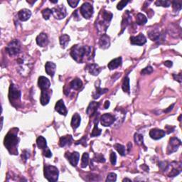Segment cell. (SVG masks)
<instances>
[{
	"instance_id": "6",
	"label": "cell",
	"mask_w": 182,
	"mask_h": 182,
	"mask_svg": "<svg viewBox=\"0 0 182 182\" xmlns=\"http://www.w3.org/2000/svg\"><path fill=\"white\" fill-rule=\"evenodd\" d=\"M52 14L56 19H62L67 15L66 8L63 4L59 5L52 9Z\"/></svg>"
},
{
	"instance_id": "34",
	"label": "cell",
	"mask_w": 182,
	"mask_h": 182,
	"mask_svg": "<svg viewBox=\"0 0 182 182\" xmlns=\"http://www.w3.org/2000/svg\"><path fill=\"white\" fill-rule=\"evenodd\" d=\"M114 147H115V149L117 150L121 156L125 155V153H126V149H125V146L122 145V144H115V145H114Z\"/></svg>"
},
{
	"instance_id": "37",
	"label": "cell",
	"mask_w": 182,
	"mask_h": 182,
	"mask_svg": "<svg viewBox=\"0 0 182 182\" xmlns=\"http://www.w3.org/2000/svg\"><path fill=\"white\" fill-rule=\"evenodd\" d=\"M101 129H100L98 128V127H97V123H95V125H94V128H93V131H92L91 134V137H97L99 136V135H100L101 134Z\"/></svg>"
},
{
	"instance_id": "18",
	"label": "cell",
	"mask_w": 182,
	"mask_h": 182,
	"mask_svg": "<svg viewBox=\"0 0 182 182\" xmlns=\"http://www.w3.org/2000/svg\"><path fill=\"white\" fill-rule=\"evenodd\" d=\"M56 69V65L53 62L48 61L45 65V71H46V74L51 77H53L54 74H55Z\"/></svg>"
},
{
	"instance_id": "10",
	"label": "cell",
	"mask_w": 182,
	"mask_h": 182,
	"mask_svg": "<svg viewBox=\"0 0 182 182\" xmlns=\"http://www.w3.org/2000/svg\"><path fill=\"white\" fill-rule=\"evenodd\" d=\"M65 156L68 159V160L69 161L70 164L72 165L73 166H77L78 162H79V159H80L79 153L77 152H74L72 153L66 152Z\"/></svg>"
},
{
	"instance_id": "48",
	"label": "cell",
	"mask_w": 182,
	"mask_h": 182,
	"mask_svg": "<svg viewBox=\"0 0 182 182\" xmlns=\"http://www.w3.org/2000/svg\"><path fill=\"white\" fill-rule=\"evenodd\" d=\"M169 165L167 162H161L159 163V167L161 169L162 171H166L168 169Z\"/></svg>"
},
{
	"instance_id": "49",
	"label": "cell",
	"mask_w": 182,
	"mask_h": 182,
	"mask_svg": "<svg viewBox=\"0 0 182 182\" xmlns=\"http://www.w3.org/2000/svg\"><path fill=\"white\" fill-rule=\"evenodd\" d=\"M95 160L97 161V162H101V163H104L105 162V159L104 158V157L100 154H97V155H95Z\"/></svg>"
},
{
	"instance_id": "28",
	"label": "cell",
	"mask_w": 182,
	"mask_h": 182,
	"mask_svg": "<svg viewBox=\"0 0 182 182\" xmlns=\"http://www.w3.org/2000/svg\"><path fill=\"white\" fill-rule=\"evenodd\" d=\"M60 44H61V47L63 48H65L70 42V36L67 34H63L60 36L59 38Z\"/></svg>"
},
{
	"instance_id": "33",
	"label": "cell",
	"mask_w": 182,
	"mask_h": 182,
	"mask_svg": "<svg viewBox=\"0 0 182 182\" xmlns=\"http://www.w3.org/2000/svg\"><path fill=\"white\" fill-rule=\"evenodd\" d=\"M122 88H123V91L125 93H129V91H130V86H129V78L128 77H125L124 78L123 85H122Z\"/></svg>"
},
{
	"instance_id": "54",
	"label": "cell",
	"mask_w": 182,
	"mask_h": 182,
	"mask_svg": "<svg viewBox=\"0 0 182 182\" xmlns=\"http://www.w3.org/2000/svg\"><path fill=\"white\" fill-rule=\"evenodd\" d=\"M174 106V104H172V105H171L170 107H169V108H168V109H166V110H165L164 112H169V111H171V110H173Z\"/></svg>"
},
{
	"instance_id": "39",
	"label": "cell",
	"mask_w": 182,
	"mask_h": 182,
	"mask_svg": "<svg viewBox=\"0 0 182 182\" xmlns=\"http://www.w3.org/2000/svg\"><path fill=\"white\" fill-rule=\"evenodd\" d=\"M134 141L137 144L141 145V144H143V135L139 134V133H136L134 134Z\"/></svg>"
},
{
	"instance_id": "44",
	"label": "cell",
	"mask_w": 182,
	"mask_h": 182,
	"mask_svg": "<svg viewBox=\"0 0 182 182\" xmlns=\"http://www.w3.org/2000/svg\"><path fill=\"white\" fill-rule=\"evenodd\" d=\"M129 3V1H120L117 5V9L118 10H122L124 7H126V5Z\"/></svg>"
},
{
	"instance_id": "45",
	"label": "cell",
	"mask_w": 182,
	"mask_h": 182,
	"mask_svg": "<svg viewBox=\"0 0 182 182\" xmlns=\"http://www.w3.org/2000/svg\"><path fill=\"white\" fill-rule=\"evenodd\" d=\"M110 159V162H111V164L112 165L116 164V161H117V155H116V154L114 152H111Z\"/></svg>"
},
{
	"instance_id": "42",
	"label": "cell",
	"mask_w": 182,
	"mask_h": 182,
	"mask_svg": "<svg viewBox=\"0 0 182 182\" xmlns=\"http://www.w3.org/2000/svg\"><path fill=\"white\" fill-rule=\"evenodd\" d=\"M153 72V68L152 67L150 66V65H148L147 67H146L145 68H144L143 70L141 71L142 75H147L150 74Z\"/></svg>"
},
{
	"instance_id": "4",
	"label": "cell",
	"mask_w": 182,
	"mask_h": 182,
	"mask_svg": "<svg viewBox=\"0 0 182 182\" xmlns=\"http://www.w3.org/2000/svg\"><path fill=\"white\" fill-rule=\"evenodd\" d=\"M20 98L21 91L16 85L14 84H11L9 91V99L11 103H12L13 105H14V104L19 103Z\"/></svg>"
},
{
	"instance_id": "51",
	"label": "cell",
	"mask_w": 182,
	"mask_h": 182,
	"mask_svg": "<svg viewBox=\"0 0 182 182\" xmlns=\"http://www.w3.org/2000/svg\"><path fill=\"white\" fill-rule=\"evenodd\" d=\"M173 77H174V80H177L178 82H179L180 83H181V74H179V75H176V76L175 74H174Z\"/></svg>"
},
{
	"instance_id": "35",
	"label": "cell",
	"mask_w": 182,
	"mask_h": 182,
	"mask_svg": "<svg viewBox=\"0 0 182 182\" xmlns=\"http://www.w3.org/2000/svg\"><path fill=\"white\" fill-rule=\"evenodd\" d=\"M88 161H89V155L88 153L85 152L82 156L81 159V167L85 168L88 164Z\"/></svg>"
},
{
	"instance_id": "46",
	"label": "cell",
	"mask_w": 182,
	"mask_h": 182,
	"mask_svg": "<svg viewBox=\"0 0 182 182\" xmlns=\"http://www.w3.org/2000/svg\"><path fill=\"white\" fill-rule=\"evenodd\" d=\"M43 154H44V155L46 157H48V158H50V157H51L52 156V153L51 152V150L48 149V148L46 147L45 149H43Z\"/></svg>"
},
{
	"instance_id": "2",
	"label": "cell",
	"mask_w": 182,
	"mask_h": 182,
	"mask_svg": "<svg viewBox=\"0 0 182 182\" xmlns=\"http://www.w3.org/2000/svg\"><path fill=\"white\" fill-rule=\"evenodd\" d=\"M91 53V48L84 45H76L71 50V56L78 63H82L85 56Z\"/></svg>"
},
{
	"instance_id": "50",
	"label": "cell",
	"mask_w": 182,
	"mask_h": 182,
	"mask_svg": "<svg viewBox=\"0 0 182 182\" xmlns=\"http://www.w3.org/2000/svg\"><path fill=\"white\" fill-rule=\"evenodd\" d=\"M29 157V152L27 151V150H24L23 152H22V158L24 162H26V161L27 160L28 158Z\"/></svg>"
},
{
	"instance_id": "12",
	"label": "cell",
	"mask_w": 182,
	"mask_h": 182,
	"mask_svg": "<svg viewBox=\"0 0 182 182\" xmlns=\"http://www.w3.org/2000/svg\"><path fill=\"white\" fill-rule=\"evenodd\" d=\"M165 134H166L165 131L162 130V129H157V128L151 129L149 132L150 137L155 140H159V139H162V137H164L165 136Z\"/></svg>"
},
{
	"instance_id": "25",
	"label": "cell",
	"mask_w": 182,
	"mask_h": 182,
	"mask_svg": "<svg viewBox=\"0 0 182 182\" xmlns=\"http://www.w3.org/2000/svg\"><path fill=\"white\" fill-rule=\"evenodd\" d=\"M80 121H81V118H80L79 114H74V115L72 117V120H71V127L74 129H77L80 126Z\"/></svg>"
},
{
	"instance_id": "14",
	"label": "cell",
	"mask_w": 182,
	"mask_h": 182,
	"mask_svg": "<svg viewBox=\"0 0 182 182\" xmlns=\"http://www.w3.org/2000/svg\"><path fill=\"white\" fill-rule=\"evenodd\" d=\"M55 110L56 112H59L60 115L64 116L67 115V112H68L67 109L63 100H59L57 103H56L55 106Z\"/></svg>"
},
{
	"instance_id": "40",
	"label": "cell",
	"mask_w": 182,
	"mask_h": 182,
	"mask_svg": "<svg viewBox=\"0 0 182 182\" xmlns=\"http://www.w3.org/2000/svg\"><path fill=\"white\" fill-rule=\"evenodd\" d=\"M173 5V8L175 11H179L182 8V1H173L172 2Z\"/></svg>"
},
{
	"instance_id": "43",
	"label": "cell",
	"mask_w": 182,
	"mask_h": 182,
	"mask_svg": "<svg viewBox=\"0 0 182 182\" xmlns=\"http://www.w3.org/2000/svg\"><path fill=\"white\" fill-rule=\"evenodd\" d=\"M180 173H181V169H173L172 172H171V173L169 174V177H175V176L179 175Z\"/></svg>"
},
{
	"instance_id": "19",
	"label": "cell",
	"mask_w": 182,
	"mask_h": 182,
	"mask_svg": "<svg viewBox=\"0 0 182 182\" xmlns=\"http://www.w3.org/2000/svg\"><path fill=\"white\" fill-rule=\"evenodd\" d=\"M99 107V103L97 102H91L88 105L86 112H87L88 115L93 117V115L96 113L97 108Z\"/></svg>"
},
{
	"instance_id": "23",
	"label": "cell",
	"mask_w": 182,
	"mask_h": 182,
	"mask_svg": "<svg viewBox=\"0 0 182 182\" xmlns=\"http://www.w3.org/2000/svg\"><path fill=\"white\" fill-rule=\"evenodd\" d=\"M122 65V58L118 57L117 59L112 60L110 63H108V67L110 70H114V69L117 68Z\"/></svg>"
},
{
	"instance_id": "11",
	"label": "cell",
	"mask_w": 182,
	"mask_h": 182,
	"mask_svg": "<svg viewBox=\"0 0 182 182\" xmlns=\"http://www.w3.org/2000/svg\"><path fill=\"white\" fill-rule=\"evenodd\" d=\"M147 42V39L143 33H140L137 36L130 37V43L132 45H137V46H142Z\"/></svg>"
},
{
	"instance_id": "5",
	"label": "cell",
	"mask_w": 182,
	"mask_h": 182,
	"mask_svg": "<svg viewBox=\"0 0 182 182\" xmlns=\"http://www.w3.org/2000/svg\"><path fill=\"white\" fill-rule=\"evenodd\" d=\"M6 51L9 55L11 56L18 55L21 52L20 42L18 40H16V39L12 41L7 46Z\"/></svg>"
},
{
	"instance_id": "41",
	"label": "cell",
	"mask_w": 182,
	"mask_h": 182,
	"mask_svg": "<svg viewBox=\"0 0 182 182\" xmlns=\"http://www.w3.org/2000/svg\"><path fill=\"white\" fill-rule=\"evenodd\" d=\"M117 180V174L115 173H110L108 174V176H107L106 181L107 182H113L116 181Z\"/></svg>"
},
{
	"instance_id": "36",
	"label": "cell",
	"mask_w": 182,
	"mask_h": 182,
	"mask_svg": "<svg viewBox=\"0 0 182 182\" xmlns=\"http://www.w3.org/2000/svg\"><path fill=\"white\" fill-rule=\"evenodd\" d=\"M171 3L169 1H164V0H158V1H155V5L157 7H169L170 6Z\"/></svg>"
},
{
	"instance_id": "20",
	"label": "cell",
	"mask_w": 182,
	"mask_h": 182,
	"mask_svg": "<svg viewBox=\"0 0 182 182\" xmlns=\"http://www.w3.org/2000/svg\"><path fill=\"white\" fill-rule=\"evenodd\" d=\"M86 70H88V72L93 76H97L100 73L101 68L99 67L98 65L92 63V64L88 65L86 66Z\"/></svg>"
},
{
	"instance_id": "17",
	"label": "cell",
	"mask_w": 182,
	"mask_h": 182,
	"mask_svg": "<svg viewBox=\"0 0 182 182\" xmlns=\"http://www.w3.org/2000/svg\"><path fill=\"white\" fill-rule=\"evenodd\" d=\"M31 11L27 9H21L19 12H18V17L22 22H26L31 17Z\"/></svg>"
},
{
	"instance_id": "29",
	"label": "cell",
	"mask_w": 182,
	"mask_h": 182,
	"mask_svg": "<svg viewBox=\"0 0 182 182\" xmlns=\"http://www.w3.org/2000/svg\"><path fill=\"white\" fill-rule=\"evenodd\" d=\"M101 14H102V19L104 24H109V22H110L112 19V13L108 12V11H102Z\"/></svg>"
},
{
	"instance_id": "57",
	"label": "cell",
	"mask_w": 182,
	"mask_h": 182,
	"mask_svg": "<svg viewBox=\"0 0 182 182\" xmlns=\"http://www.w3.org/2000/svg\"><path fill=\"white\" fill-rule=\"evenodd\" d=\"M50 1L51 3H58V1H51V0Z\"/></svg>"
},
{
	"instance_id": "56",
	"label": "cell",
	"mask_w": 182,
	"mask_h": 182,
	"mask_svg": "<svg viewBox=\"0 0 182 182\" xmlns=\"http://www.w3.org/2000/svg\"><path fill=\"white\" fill-rule=\"evenodd\" d=\"M123 181H132V180L129 179H127V178H125V179H123Z\"/></svg>"
},
{
	"instance_id": "53",
	"label": "cell",
	"mask_w": 182,
	"mask_h": 182,
	"mask_svg": "<svg viewBox=\"0 0 182 182\" xmlns=\"http://www.w3.org/2000/svg\"><path fill=\"white\" fill-rule=\"evenodd\" d=\"M164 65H166V67L170 68V67L172 66V65H173V63H172V62L171 61H166L164 63Z\"/></svg>"
},
{
	"instance_id": "8",
	"label": "cell",
	"mask_w": 182,
	"mask_h": 182,
	"mask_svg": "<svg viewBox=\"0 0 182 182\" xmlns=\"http://www.w3.org/2000/svg\"><path fill=\"white\" fill-rule=\"evenodd\" d=\"M181 140H179L176 137H172L170 138L169 142L168 147H167V154L170 155V154L175 152L176 150L178 149V148L179 147V146L181 145Z\"/></svg>"
},
{
	"instance_id": "30",
	"label": "cell",
	"mask_w": 182,
	"mask_h": 182,
	"mask_svg": "<svg viewBox=\"0 0 182 182\" xmlns=\"http://www.w3.org/2000/svg\"><path fill=\"white\" fill-rule=\"evenodd\" d=\"M36 144L39 149H44L46 147H47V142H46V140L42 136L39 137L37 138Z\"/></svg>"
},
{
	"instance_id": "16",
	"label": "cell",
	"mask_w": 182,
	"mask_h": 182,
	"mask_svg": "<svg viewBox=\"0 0 182 182\" xmlns=\"http://www.w3.org/2000/svg\"><path fill=\"white\" fill-rule=\"evenodd\" d=\"M36 41L37 44L39 45L41 47H44L46 45L48 44V36L45 33H41L40 34L38 35V36L36 37Z\"/></svg>"
},
{
	"instance_id": "21",
	"label": "cell",
	"mask_w": 182,
	"mask_h": 182,
	"mask_svg": "<svg viewBox=\"0 0 182 182\" xmlns=\"http://www.w3.org/2000/svg\"><path fill=\"white\" fill-rule=\"evenodd\" d=\"M51 99V93H48L47 91H41V94L40 97V102L42 105H46L49 103Z\"/></svg>"
},
{
	"instance_id": "22",
	"label": "cell",
	"mask_w": 182,
	"mask_h": 182,
	"mask_svg": "<svg viewBox=\"0 0 182 182\" xmlns=\"http://www.w3.org/2000/svg\"><path fill=\"white\" fill-rule=\"evenodd\" d=\"M73 141V138L71 135H66V136H63L61 137L59 141V145L60 147H65V146L68 145L70 146L71 143H72Z\"/></svg>"
},
{
	"instance_id": "32",
	"label": "cell",
	"mask_w": 182,
	"mask_h": 182,
	"mask_svg": "<svg viewBox=\"0 0 182 182\" xmlns=\"http://www.w3.org/2000/svg\"><path fill=\"white\" fill-rule=\"evenodd\" d=\"M125 17H123V22H122V29H125V28L127 27V26L128 25V24L130 23L131 20H132V19H131L130 15H129V13L128 11H127L126 13L125 14Z\"/></svg>"
},
{
	"instance_id": "7",
	"label": "cell",
	"mask_w": 182,
	"mask_h": 182,
	"mask_svg": "<svg viewBox=\"0 0 182 182\" xmlns=\"http://www.w3.org/2000/svg\"><path fill=\"white\" fill-rule=\"evenodd\" d=\"M93 12H94V9H93V6L88 2L84 3L80 7V13H81L82 16L86 19L91 18L93 16Z\"/></svg>"
},
{
	"instance_id": "9",
	"label": "cell",
	"mask_w": 182,
	"mask_h": 182,
	"mask_svg": "<svg viewBox=\"0 0 182 182\" xmlns=\"http://www.w3.org/2000/svg\"><path fill=\"white\" fill-rule=\"evenodd\" d=\"M115 121V117L110 113H105L100 117L101 125L105 127H109L114 123Z\"/></svg>"
},
{
	"instance_id": "27",
	"label": "cell",
	"mask_w": 182,
	"mask_h": 182,
	"mask_svg": "<svg viewBox=\"0 0 182 182\" xmlns=\"http://www.w3.org/2000/svg\"><path fill=\"white\" fill-rule=\"evenodd\" d=\"M95 87H96V91L93 94V97L94 99L99 98L100 95L105 94V93H106L108 91V89H107V88H101L99 85H96Z\"/></svg>"
},
{
	"instance_id": "31",
	"label": "cell",
	"mask_w": 182,
	"mask_h": 182,
	"mask_svg": "<svg viewBox=\"0 0 182 182\" xmlns=\"http://www.w3.org/2000/svg\"><path fill=\"white\" fill-rule=\"evenodd\" d=\"M147 22V19L144 14L139 13L136 16V23L138 25H144Z\"/></svg>"
},
{
	"instance_id": "3",
	"label": "cell",
	"mask_w": 182,
	"mask_h": 182,
	"mask_svg": "<svg viewBox=\"0 0 182 182\" xmlns=\"http://www.w3.org/2000/svg\"><path fill=\"white\" fill-rule=\"evenodd\" d=\"M59 169L51 165H45L44 176L48 181H56L59 179Z\"/></svg>"
},
{
	"instance_id": "13",
	"label": "cell",
	"mask_w": 182,
	"mask_h": 182,
	"mask_svg": "<svg viewBox=\"0 0 182 182\" xmlns=\"http://www.w3.org/2000/svg\"><path fill=\"white\" fill-rule=\"evenodd\" d=\"M38 85L41 91H47L49 89L51 82L47 78L44 76H40L39 78Z\"/></svg>"
},
{
	"instance_id": "38",
	"label": "cell",
	"mask_w": 182,
	"mask_h": 182,
	"mask_svg": "<svg viewBox=\"0 0 182 182\" xmlns=\"http://www.w3.org/2000/svg\"><path fill=\"white\" fill-rule=\"evenodd\" d=\"M42 16L43 17H44V19L46 20H48L49 19L51 15L52 14V9H44V10L42 11Z\"/></svg>"
},
{
	"instance_id": "26",
	"label": "cell",
	"mask_w": 182,
	"mask_h": 182,
	"mask_svg": "<svg viewBox=\"0 0 182 182\" xmlns=\"http://www.w3.org/2000/svg\"><path fill=\"white\" fill-rule=\"evenodd\" d=\"M70 87L75 91H78L82 87V82L79 78H76L70 82Z\"/></svg>"
},
{
	"instance_id": "55",
	"label": "cell",
	"mask_w": 182,
	"mask_h": 182,
	"mask_svg": "<svg viewBox=\"0 0 182 182\" xmlns=\"http://www.w3.org/2000/svg\"><path fill=\"white\" fill-rule=\"evenodd\" d=\"M109 107H110V102L108 100H106L105 103L104 104V108L105 109H108Z\"/></svg>"
},
{
	"instance_id": "15",
	"label": "cell",
	"mask_w": 182,
	"mask_h": 182,
	"mask_svg": "<svg viewBox=\"0 0 182 182\" xmlns=\"http://www.w3.org/2000/svg\"><path fill=\"white\" fill-rule=\"evenodd\" d=\"M110 38L107 34H103L99 41V46L102 49H107L110 47Z\"/></svg>"
},
{
	"instance_id": "24",
	"label": "cell",
	"mask_w": 182,
	"mask_h": 182,
	"mask_svg": "<svg viewBox=\"0 0 182 182\" xmlns=\"http://www.w3.org/2000/svg\"><path fill=\"white\" fill-rule=\"evenodd\" d=\"M149 38L151 39L152 41H157L160 38V31L158 29H152L150 30L149 31L147 32Z\"/></svg>"
},
{
	"instance_id": "47",
	"label": "cell",
	"mask_w": 182,
	"mask_h": 182,
	"mask_svg": "<svg viewBox=\"0 0 182 182\" xmlns=\"http://www.w3.org/2000/svg\"><path fill=\"white\" fill-rule=\"evenodd\" d=\"M79 3L78 0H68V4L72 8H76L77 5Z\"/></svg>"
},
{
	"instance_id": "1",
	"label": "cell",
	"mask_w": 182,
	"mask_h": 182,
	"mask_svg": "<svg viewBox=\"0 0 182 182\" xmlns=\"http://www.w3.org/2000/svg\"><path fill=\"white\" fill-rule=\"evenodd\" d=\"M14 129L12 130H10L8 134L5 136L4 138V146L8 149V151L11 154L14 155H17L18 150L16 149V147L18 145L19 139L17 137V131L14 132Z\"/></svg>"
},
{
	"instance_id": "52",
	"label": "cell",
	"mask_w": 182,
	"mask_h": 182,
	"mask_svg": "<svg viewBox=\"0 0 182 182\" xmlns=\"http://www.w3.org/2000/svg\"><path fill=\"white\" fill-rule=\"evenodd\" d=\"M85 142H86V137H82V138L81 139V140H80V141L77 142L76 144H82L83 146H86V143H85Z\"/></svg>"
}]
</instances>
